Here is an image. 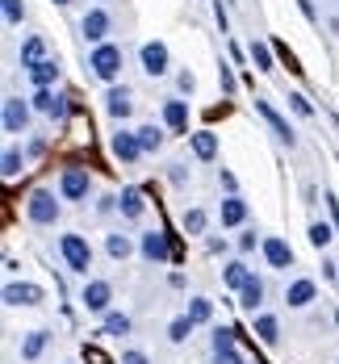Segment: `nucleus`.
Listing matches in <instances>:
<instances>
[{
    "label": "nucleus",
    "instance_id": "obj_1",
    "mask_svg": "<svg viewBox=\"0 0 339 364\" xmlns=\"http://www.w3.org/2000/svg\"><path fill=\"white\" fill-rule=\"evenodd\" d=\"M59 214H63V205L55 201L50 188H34V193H30V201H26V218L34 222V226H55Z\"/></svg>",
    "mask_w": 339,
    "mask_h": 364
},
{
    "label": "nucleus",
    "instance_id": "obj_2",
    "mask_svg": "<svg viewBox=\"0 0 339 364\" xmlns=\"http://www.w3.org/2000/svg\"><path fill=\"white\" fill-rule=\"evenodd\" d=\"M88 68H92V75H97V80L113 84V80L122 75V46H113V42L92 46V55H88Z\"/></svg>",
    "mask_w": 339,
    "mask_h": 364
},
{
    "label": "nucleus",
    "instance_id": "obj_3",
    "mask_svg": "<svg viewBox=\"0 0 339 364\" xmlns=\"http://www.w3.org/2000/svg\"><path fill=\"white\" fill-rule=\"evenodd\" d=\"M59 255H63V264H68L72 272L88 277V268H92V247H88L84 235H59Z\"/></svg>",
    "mask_w": 339,
    "mask_h": 364
},
{
    "label": "nucleus",
    "instance_id": "obj_4",
    "mask_svg": "<svg viewBox=\"0 0 339 364\" xmlns=\"http://www.w3.org/2000/svg\"><path fill=\"white\" fill-rule=\"evenodd\" d=\"M88 193H92V172L88 168H63L59 201H88Z\"/></svg>",
    "mask_w": 339,
    "mask_h": 364
},
{
    "label": "nucleus",
    "instance_id": "obj_5",
    "mask_svg": "<svg viewBox=\"0 0 339 364\" xmlns=\"http://www.w3.org/2000/svg\"><path fill=\"white\" fill-rule=\"evenodd\" d=\"M109 301H113L109 281H88V285L80 289V306H84L88 314H109Z\"/></svg>",
    "mask_w": 339,
    "mask_h": 364
},
{
    "label": "nucleus",
    "instance_id": "obj_6",
    "mask_svg": "<svg viewBox=\"0 0 339 364\" xmlns=\"http://www.w3.org/2000/svg\"><path fill=\"white\" fill-rule=\"evenodd\" d=\"M30 113H34V105H26L21 97H4V134H26L30 130Z\"/></svg>",
    "mask_w": 339,
    "mask_h": 364
},
{
    "label": "nucleus",
    "instance_id": "obj_7",
    "mask_svg": "<svg viewBox=\"0 0 339 364\" xmlns=\"http://www.w3.org/2000/svg\"><path fill=\"white\" fill-rule=\"evenodd\" d=\"M139 255H143L147 264H168V259H172V243H168V235H163V230H147V235L139 239Z\"/></svg>",
    "mask_w": 339,
    "mask_h": 364
},
{
    "label": "nucleus",
    "instance_id": "obj_8",
    "mask_svg": "<svg viewBox=\"0 0 339 364\" xmlns=\"http://www.w3.org/2000/svg\"><path fill=\"white\" fill-rule=\"evenodd\" d=\"M256 113H260L264 122L272 126V134H276V139H281L285 146H294V143H298V134H294V126H289V122H285L281 113L272 109V101H264V97H256Z\"/></svg>",
    "mask_w": 339,
    "mask_h": 364
},
{
    "label": "nucleus",
    "instance_id": "obj_9",
    "mask_svg": "<svg viewBox=\"0 0 339 364\" xmlns=\"http://www.w3.org/2000/svg\"><path fill=\"white\" fill-rule=\"evenodd\" d=\"M46 293H42V285H34V281H9L4 285V306H38Z\"/></svg>",
    "mask_w": 339,
    "mask_h": 364
},
{
    "label": "nucleus",
    "instance_id": "obj_10",
    "mask_svg": "<svg viewBox=\"0 0 339 364\" xmlns=\"http://www.w3.org/2000/svg\"><path fill=\"white\" fill-rule=\"evenodd\" d=\"M80 30H84V38H88L92 46H101V42L109 38L113 21H109V13H105V9H88V13H84V21H80Z\"/></svg>",
    "mask_w": 339,
    "mask_h": 364
},
{
    "label": "nucleus",
    "instance_id": "obj_11",
    "mask_svg": "<svg viewBox=\"0 0 339 364\" xmlns=\"http://www.w3.org/2000/svg\"><path fill=\"white\" fill-rule=\"evenodd\" d=\"M109 151H113V159H122V164H134V159L143 155L139 130H117V134L109 139Z\"/></svg>",
    "mask_w": 339,
    "mask_h": 364
},
{
    "label": "nucleus",
    "instance_id": "obj_12",
    "mask_svg": "<svg viewBox=\"0 0 339 364\" xmlns=\"http://www.w3.org/2000/svg\"><path fill=\"white\" fill-rule=\"evenodd\" d=\"M105 113H109L113 122H126V117L134 113V97H130V88H126V84H122V88L113 84L109 92H105Z\"/></svg>",
    "mask_w": 339,
    "mask_h": 364
},
{
    "label": "nucleus",
    "instance_id": "obj_13",
    "mask_svg": "<svg viewBox=\"0 0 339 364\" xmlns=\"http://www.w3.org/2000/svg\"><path fill=\"white\" fill-rule=\"evenodd\" d=\"M260 247H264V259H268L272 268H281V272H289V268H294V247H289L285 239L268 235V239H264Z\"/></svg>",
    "mask_w": 339,
    "mask_h": 364
},
{
    "label": "nucleus",
    "instance_id": "obj_14",
    "mask_svg": "<svg viewBox=\"0 0 339 364\" xmlns=\"http://www.w3.org/2000/svg\"><path fill=\"white\" fill-rule=\"evenodd\" d=\"M139 59H143V72L147 75H168V46L163 42H143Z\"/></svg>",
    "mask_w": 339,
    "mask_h": 364
},
{
    "label": "nucleus",
    "instance_id": "obj_15",
    "mask_svg": "<svg viewBox=\"0 0 339 364\" xmlns=\"http://www.w3.org/2000/svg\"><path fill=\"white\" fill-rule=\"evenodd\" d=\"M117 214L126 222H139L143 214H147V201H143V188H122V197H117Z\"/></svg>",
    "mask_w": 339,
    "mask_h": 364
},
{
    "label": "nucleus",
    "instance_id": "obj_16",
    "mask_svg": "<svg viewBox=\"0 0 339 364\" xmlns=\"http://www.w3.org/2000/svg\"><path fill=\"white\" fill-rule=\"evenodd\" d=\"M218 222H222V226H243V222H247V201L235 197V193H226L222 205H218Z\"/></svg>",
    "mask_w": 339,
    "mask_h": 364
},
{
    "label": "nucleus",
    "instance_id": "obj_17",
    "mask_svg": "<svg viewBox=\"0 0 339 364\" xmlns=\"http://www.w3.org/2000/svg\"><path fill=\"white\" fill-rule=\"evenodd\" d=\"M314 297H318V285H314L310 277H298V281H294V285L285 289V301H289L294 310H306V306H310Z\"/></svg>",
    "mask_w": 339,
    "mask_h": 364
},
{
    "label": "nucleus",
    "instance_id": "obj_18",
    "mask_svg": "<svg viewBox=\"0 0 339 364\" xmlns=\"http://www.w3.org/2000/svg\"><path fill=\"white\" fill-rule=\"evenodd\" d=\"M163 126H172V130H188V101L168 97V101H163Z\"/></svg>",
    "mask_w": 339,
    "mask_h": 364
},
{
    "label": "nucleus",
    "instance_id": "obj_19",
    "mask_svg": "<svg viewBox=\"0 0 339 364\" xmlns=\"http://www.w3.org/2000/svg\"><path fill=\"white\" fill-rule=\"evenodd\" d=\"M26 75H30L34 88H50V84L59 80V63H55V59H42V63H34V68H26Z\"/></svg>",
    "mask_w": 339,
    "mask_h": 364
},
{
    "label": "nucleus",
    "instance_id": "obj_20",
    "mask_svg": "<svg viewBox=\"0 0 339 364\" xmlns=\"http://www.w3.org/2000/svg\"><path fill=\"white\" fill-rule=\"evenodd\" d=\"M239 306H243L247 314H256V310L264 306V281H260V277H252V281L239 289Z\"/></svg>",
    "mask_w": 339,
    "mask_h": 364
},
{
    "label": "nucleus",
    "instance_id": "obj_21",
    "mask_svg": "<svg viewBox=\"0 0 339 364\" xmlns=\"http://www.w3.org/2000/svg\"><path fill=\"white\" fill-rule=\"evenodd\" d=\"M247 281H252V272H247V264H243V259H230V264H222V285H226V289L239 293Z\"/></svg>",
    "mask_w": 339,
    "mask_h": 364
},
{
    "label": "nucleus",
    "instance_id": "obj_22",
    "mask_svg": "<svg viewBox=\"0 0 339 364\" xmlns=\"http://www.w3.org/2000/svg\"><path fill=\"white\" fill-rule=\"evenodd\" d=\"M188 143H193V155H197V159H214V155H218L214 130H197V134H188Z\"/></svg>",
    "mask_w": 339,
    "mask_h": 364
},
{
    "label": "nucleus",
    "instance_id": "obj_23",
    "mask_svg": "<svg viewBox=\"0 0 339 364\" xmlns=\"http://www.w3.org/2000/svg\"><path fill=\"white\" fill-rule=\"evenodd\" d=\"M42 59H50L46 55V38H26L21 42V68H34V63H42Z\"/></svg>",
    "mask_w": 339,
    "mask_h": 364
},
{
    "label": "nucleus",
    "instance_id": "obj_24",
    "mask_svg": "<svg viewBox=\"0 0 339 364\" xmlns=\"http://www.w3.org/2000/svg\"><path fill=\"white\" fill-rule=\"evenodd\" d=\"M46 343H50L46 331H30V335L21 339V360H38V356L46 352Z\"/></svg>",
    "mask_w": 339,
    "mask_h": 364
},
{
    "label": "nucleus",
    "instance_id": "obj_25",
    "mask_svg": "<svg viewBox=\"0 0 339 364\" xmlns=\"http://www.w3.org/2000/svg\"><path fill=\"white\" fill-rule=\"evenodd\" d=\"M256 335H260V343H276L281 339V323H276V314H256Z\"/></svg>",
    "mask_w": 339,
    "mask_h": 364
},
{
    "label": "nucleus",
    "instance_id": "obj_26",
    "mask_svg": "<svg viewBox=\"0 0 339 364\" xmlns=\"http://www.w3.org/2000/svg\"><path fill=\"white\" fill-rule=\"evenodd\" d=\"M105 252H109V259H130V255H134V243H130V235L117 230V235L105 239Z\"/></svg>",
    "mask_w": 339,
    "mask_h": 364
},
{
    "label": "nucleus",
    "instance_id": "obj_27",
    "mask_svg": "<svg viewBox=\"0 0 339 364\" xmlns=\"http://www.w3.org/2000/svg\"><path fill=\"white\" fill-rule=\"evenodd\" d=\"M21 168H26L21 151H17V146H9V151L0 155V172H4V181H17V176H21Z\"/></svg>",
    "mask_w": 339,
    "mask_h": 364
},
{
    "label": "nucleus",
    "instance_id": "obj_28",
    "mask_svg": "<svg viewBox=\"0 0 339 364\" xmlns=\"http://www.w3.org/2000/svg\"><path fill=\"white\" fill-rule=\"evenodd\" d=\"M185 314L197 323V327H201V323H210V318H214V301H210V297H188V310H185Z\"/></svg>",
    "mask_w": 339,
    "mask_h": 364
},
{
    "label": "nucleus",
    "instance_id": "obj_29",
    "mask_svg": "<svg viewBox=\"0 0 339 364\" xmlns=\"http://www.w3.org/2000/svg\"><path fill=\"white\" fill-rule=\"evenodd\" d=\"M247 55H252V63H256V72H272V46L260 42V38H252V46H247Z\"/></svg>",
    "mask_w": 339,
    "mask_h": 364
},
{
    "label": "nucleus",
    "instance_id": "obj_30",
    "mask_svg": "<svg viewBox=\"0 0 339 364\" xmlns=\"http://www.w3.org/2000/svg\"><path fill=\"white\" fill-rule=\"evenodd\" d=\"M139 143H143V155H151V151H159L163 146V130L151 122V126H139Z\"/></svg>",
    "mask_w": 339,
    "mask_h": 364
},
{
    "label": "nucleus",
    "instance_id": "obj_31",
    "mask_svg": "<svg viewBox=\"0 0 339 364\" xmlns=\"http://www.w3.org/2000/svg\"><path fill=\"white\" fill-rule=\"evenodd\" d=\"M101 331L113 335V339H122V335H130V318H126V314H117V310H109V314H105V323H101Z\"/></svg>",
    "mask_w": 339,
    "mask_h": 364
},
{
    "label": "nucleus",
    "instance_id": "obj_32",
    "mask_svg": "<svg viewBox=\"0 0 339 364\" xmlns=\"http://www.w3.org/2000/svg\"><path fill=\"white\" fill-rule=\"evenodd\" d=\"M193 327H197V323H193L188 314H181V318H172V323H168V339H172V343H185L188 335H193Z\"/></svg>",
    "mask_w": 339,
    "mask_h": 364
},
{
    "label": "nucleus",
    "instance_id": "obj_33",
    "mask_svg": "<svg viewBox=\"0 0 339 364\" xmlns=\"http://www.w3.org/2000/svg\"><path fill=\"white\" fill-rule=\"evenodd\" d=\"M185 230L188 235H205V226H210V214H205V210H185Z\"/></svg>",
    "mask_w": 339,
    "mask_h": 364
},
{
    "label": "nucleus",
    "instance_id": "obj_34",
    "mask_svg": "<svg viewBox=\"0 0 339 364\" xmlns=\"http://www.w3.org/2000/svg\"><path fill=\"white\" fill-rule=\"evenodd\" d=\"M331 239H335V230H331L327 222H310V243H314L318 252H323V247H327Z\"/></svg>",
    "mask_w": 339,
    "mask_h": 364
},
{
    "label": "nucleus",
    "instance_id": "obj_35",
    "mask_svg": "<svg viewBox=\"0 0 339 364\" xmlns=\"http://www.w3.org/2000/svg\"><path fill=\"white\" fill-rule=\"evenodd\" d=\"M0 9H4V26H21V17H26L21 0H0Z\"/></svg>",
    "mask_w": 339,
    "mask_h": 364
},
{
    "label": "nucleus",
    "instance_id": "obj_36",
    "mask_svg": "<svg viewBox=\"0 0 339 364\" xmlns=\"http://www.w3.org/2000/svg\"><path fill=\"white\" fill-rule=\"evenodd\" d=\"M222 348H235V331L214 327V335H210V352H222Z\"/></svg>",
    "mask_w": 339,
    "mask_h": 364
},
{
    "label": "nucleus",
    "instance_id": "obj_37",
    "mask_svg": "<svg viewBox=\"0 0 339 364\" xmlns=\"http://www.w3.org/2000/svg\"><path fill=\"white\" fill-rule=\"evenodd\" d=\"M210 360L214 364H247V356H243L239 343H235V348H222V352H210Z\"/></svg>",
    "mask_w": 339,
    "mask_h": 364
},
{
    "label": "nucleus",
    "instance_id": "obj_38",
    "mask_svg": "<svg viewBox=\"0 0 339 364\" xmlns=\"http://www.w3.org/2000/svg\"><path fill=\"white\" fill-rule=\"evenodd\" d=\"M218 84H222L226 97H230V92L239 88V80H235V72H230V63H218Z\"/></svg>",
    "mask_w": 339,
    "mask_h": 364
},
{
    "label": "nucleus",
    "instance_id": "obj_39",
    "mask_svg": "<svg viewBox=\"0 0 339 364\" xmlns=\"http://www.w3.org/2000/svg\"><path fill=\"white\" fill-rule=\"evenodd\" d=\"M289 109L298 113V117H314V109H310V101H306L301 92H289Z\"/></svg>",
    "mask_w": 339,
    "mask_h": 364
},
{
    "label": "nucleus",
    "instance_id": "obj_40",
    "mask_svg": "<svg viewBox=\"0 0 339 364\" xmlns=\"http://www.w3.org/2000/svg\"><path fill=\"white\" fill-rule=\"evenodd\" d=\"M68 113H72V105H68V97H59V92H55V101H50V113H46V117H55V122H63Z\"/></svg>",
    "mask_w": 339,
    "mask_h": 364
},
{
    "label": "nucleus",
    "instance_id": "obj_41",
    "mask_svg": "<svg viewBox=\"0 0 339 364\" xmlns=\"http://www.w3.org/2000/svg\"><path fill=\"white\" fill-rule=\"evenodd\" d=\"M176 88H181L185 97H193V88H197V75H193V72H181V75H176Z\"/></svg>",
    "mask_w": 339,
    "mask_h": 364
},
{
    "label": "nucleus",
    "instance_id": "obj_42",
    "mask_svg": "<svg viewBox=\"0 0 339 364\" xmlns=\"http://www.w3.org/2000/svg\"><path fill=\"white\" fill-rule=\"evenodd\" d=\"M256 243H260V239H256V230H243V235H239V252H243V255L256 252Z\"/></svg>",
    "mask_w": 339,
    "mask_h": 364
},
{
    "label": "nucleus",
    "instance_id": "obj_43",
    "mask_svg": "<svg viewBox=\"0 0 339 364\" xmlns=\"http://www.w3.org/2000/svg\"><path fill=\"white\" fill-rule=\"evenodd\" d=\"M168 181H172V184H185V181H188L185 164H172V168H168Z\"/></svg>",
    "mask_w": 339,
    "mask_h": 364
},
{
    "label": "nucleus",
    "instance_id": "obj_44",
    "mask_svg": "<svg viewBox=\"0 0 339 364\" xmlns=\"http://www.w3.org/2000/svg\"><path fill=\"white\" fill-rule=\"evenodd\" d=\"M122 364H151V360L139 352V348H130V352H122Z\"/></svg>",
    "mask_w": 339,
    "mask_h": 364
},
{
    "label": "nucleus",
    "instance_id": "obj_45",
    "mask_svg": "<svg viewBox=\"0 0 339 364\" xmlns=\"http://www.w3.org/2000/svg\"><path fill=\"white\" fill-rule=\"evenodd\" d=\"M218 184H222L226 193H235V188H239V181H235V172H218Z\"/></svg>",
    "mask_w": 339,
    "mask_h": 364
},
{
    "label": "nucleus",
    "instance_id": "obj_46",
    "mask_svg": "<svg viewBox=\"0 0 339 364\" xmlns=\"http://www.w3.org/2000/svg\"><path fill=\"white\" fill-rule=\"evenodd\" d=\"M298 9L306 13V17H310V21H314V4H310V0H298Z\"/></svg>",
    "mask_w": 339,
    "mask_h": 364
},
{
    "label": "nucleus",
    "instance_id": "obj_47",
    "mask_svg": "<svg viewBox=\"0 0 339 364\" xmlns=\"http://www.w3.org/2000/svg\"><path fill=\"white\" fill-rule=\"evenodd\" d=\"M55 4H72V0H55Z\"/></svg>",
    "mask_w": 339,
    "mask_h": 364
}]
</instances>
